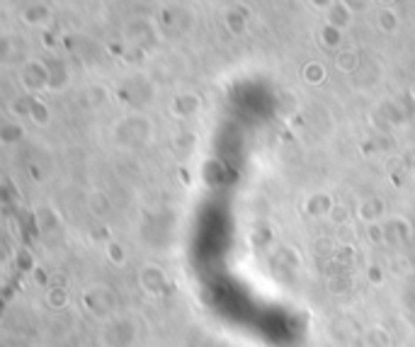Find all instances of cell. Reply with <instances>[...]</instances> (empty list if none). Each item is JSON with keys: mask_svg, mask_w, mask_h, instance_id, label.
Returning a JSON list of instances; mask_svg holds the SVG:
<instances>
[{"mask_svg": "<svg viewBox=\"0 0 415 347\" xmlns=\"http://www.w3.org/2000/svg\"><path fill=\"white\" fill-rule=\"evenodd\" d=\"M18 78L27 93H39L49 88V61L44 59H27L22 61Z\"/></svg>", "mask_w": 415, "mask_h": 347, "instance_id": "1", "label": "cell"}, {"mask_svg": "<svg viewBox=\"0 0 415 347\" xmlns=\"http://www.w3.org/2000/svg\"><path fill=\"white\" fill-rule=\"evenodd\" d=\"M124 36L129 39V46H136V51H149L156 46L158 41V32H156V25L151 20H131L129 27L124 29Z\"/></svg>", "mask_w": 415, "mask_h": 347, "instance_id": "2", "label": "cell"}, {"mask_svg": "<svg viewBox=\"0 0 415 347\" xmlns=\"http://www.w3.org/2000/svg\"><path fill=\"white\" fill-rule=\"evenodd\" d=\"M51 18H54V10L46 3H27L20 10V20L27 27H44V25L51 22Z\"/></svg>", "mask_w": 415, "mask_h": 347, "instance_id": "3", "label": "cell"}, {"mask_svg": "<svg viewBox=\"0 0 415 347\" xmlns=\"http://www.w3.org/2000/svg\"><path fill=\"white\" fill-rule=\"evenodd\" d=\"M323 18H325V25H333V27L348 32L352 20H355V10H352L345 0H338L328 13H323Z\"/></svg>", "mask_w": 415, "mask_h": 347, "instance_id": "4", "label": "cell"}, {"mask_svg": "<svg viewBox=\"0 0 415 347\" xmlns=\"http://www.w3.org/2000/svg\"><path fill=\"white\" fill-rule=\"evenodd\" d=\"M224 27L229 29V34L233 36H243L248 32V13L243 8H229L224 13Z\"/></svg>", "mask_w": 415, "mask_h": 347, "instance_id": "5", "label": "cell"}, {"mask_svg": "<svg viewBox=\"0 0 415 347\" xmlns=\"http://www.w3.org/2000/svg\"><path fill=\"white\" fill-rule=\"evenodd\" d=\"M199 95H194V93H182V95H177L175 100H172V104H170V112L175 114V117H190V114H194L199 109Z\"/></svg>", "mask_w": 415, "mask_h": 347, "instance_id": "6", "label": "cell"}, {"mask_svg": "<svg viewBox=\"0 0 415 347\" xmlns=\"http://www.w3.org/2000/svg\"><path fill=\"white\" fill-rule=\"evenodd\" d=\"M68 78H71V73H68V66L64 61L59 59H51L49 61V90H64L68 86Z\"/></svg>", "mask_w": 415, "mask_h": 347, "instance_id": "7", "label": "cell"}, {"mask_svg": "<svg viewBox=\"0 0 415 347\" xmlns=\"http://www.w3.org/2000/svg\"><path fill=\"white\" fill-rule=\"evenodd\" d=\"M376 27H379L383 34L393 36L401 29V18H398V13L393 8H381L379 15H376Z\"/></svg>", "mask_w": 415, "mask_h": 347, "instance_id": "8", "label": "cell"}, {"mask_svg": "<svg viewBox=\"0 0 415 347\" xmlns=\"http://www.w3.org/2000/svg\"><path fill=\"white\" fill-rule=\"evenodd\" d=\"M360 66H362V59H360V54H357L355 49H343V51H338V54H335V68H338L340 73H345V76L355 73Z\"/></svg>", "mask_w": 415, "mask_h": 347, "instance_id": "9", "label": "cell"}, {"mask_svg": "<svg viewBox=\"0 0 415 347\" xmlns=\"http://www.w3.org/2000/svg\"><path fill=\"white\" fill-rule=\"evenodd\" d=\"M343 39H345V32L333 27V25H323V27L318 29V41L323 44V49L335 51L340 44H343Z\"/></svg>", "mask_w": 415, "mask_h": 347, "instance_id": "10", "label": "cell"}, {"mask_svg": "<svg viewBox=\"0 0 415 347\" xmlns=\"http://www.w3.org/2000/svg\"><path fill=\"white\" fill-rule=\"evenodd\" d=\"M301 76L308 86H323L325 78H328V68H325V63H320V61H308L306 66L301 68Z\"/></svg>", "mask_w": 415, "mask_h": 347, "instance_id": "11", "label": "cell"}, {"mask_svg": "<svg viewBox=\"0 0 415 347\" xmlns=\"http://www.w3.org/2000/svg\"><path fill=\"white\" fill-rule=\"evenodd\" d=\"M27 117H32V122H36V124H46V122H49V107H46L44 100L32 97V107H29Z\"/></svg>", "mask_w": 415, "mask_h": 347, "instance_id": "12", "label": "cell"}, {"mask_svg": "<svg viewBox=\"0 0 415 347\" xmlns=\"http://www.w3.org/2000/svg\"><path fill=\"white\" fill-rule=\"evenodd\" d=\"M22 136H25L22 124H18V122H5L3 124V141L5 144H13V141L22 139Z\"/></svg>", "mask_w": 415, "mask_h": 347, "instance_id": "13", "label": "cell"}, {"mask_svg": "<svg viewBox=\"0 0 415 347\" xmlns=\"http://www.w3.org/2000/svg\"><path fill=\"white\" fill-rule=\"evenodd\" d=\"M107 88L104 86H90L88 88V100H90L93 104H102L104 100H107Z\"/></svg>", "mask_w": 415, "mask_h": 347, "instance_id": "14", "label": "cell"}, {"mask_svg": "<svg viewBox=\"0 0 415 347\" xmlns=\"http://www.w3.org/2000/svg\"><path fill=\"white\" fill-rule=\"evenodd\" d=\"M335 3H338V0H308V5H311L313 10H318V13H328Z\"/></svg>", "mask_w": 415, "mask_h": 347, "instance_id": "15", "label": "cell"}, {"mask_svg": "<svg viewBox=\"0 0 415 347\" xmlns=\"http://www.w3.org/2000/svg\"><path fill=\"white\" fill-rule=\"evenodd\" d=\"M345 3H348L350 8H352V10H355V13H357V10H365L367 5H369V0H345Z\"/></svg>", "mask_w": 415, "mask_h": 347, "instance_id": "16", "label": "cell"}, {"mask_svg": "<svg viewBox=\"0 0 415 347\" xmlns=\"http://www.w3.org/2000/svg\"><path fill=\"white\" fill-rule=\"evenodd\" d=\"M376 3H381V8H393V3H398V0H376Z\"/></svg>", "mask_w": 415, "mask_h": 347, "instance_id": "17", "label": "cell"}]
</instances>
